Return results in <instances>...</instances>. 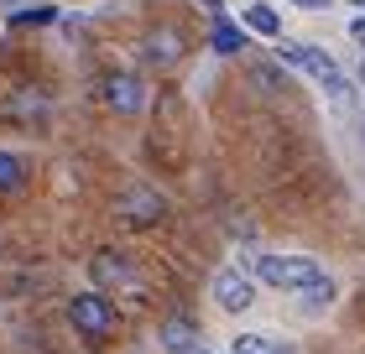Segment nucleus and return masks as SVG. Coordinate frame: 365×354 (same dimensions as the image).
Listing matches in <instances>:
<instances>
[{"instance_id":"f257e3e1","label":"nucleus","mask_w":365,"mask_h":354,"mask_svg":"<svg viewBox=\"0 0 365 354\" xmlns=\"http://www.w3.org/2000/svg\"><path fill=\"white\" fill-rule=\"evenodd\" d=\"M277 63H287V68H303V73H313V78L324 83V94H329V99H339V105L350 99V78H344V68H339V63L324 53V47H287V42H282V47H277Z\"/></svg>"},{"instance_id":"f03ea898","label":"nucleus","mask_w":365,"mask_h":354,"mask_svg":"<svg viewBox=\"0 0 365 354\" xmlns=\"http://www.w3.org/2000/svg\"><path fill=\"white\" fill-rule=\"evenodd\" d=\"M256 276L267 281V286H277V292H303V286H313L324 276V266L319 261H308V256H261L256 261Z\"/></svg>"},{"instance_id":"7ed1b4c3","label":"nucleus","mask_w":365,"mask_h":354,"mask_svg":"<svg viewBox=\"0 0 365 354\" xmlns=\"http://www.w3.org/2000/svg\"><path fill=\"white\" fill-rule=\"evenodd\" d=\"M68 323L84 333V339H105V333L115 328V308H110V297L105 292H78L68 302Z\"/></svg>"},{"instance_id":"20e7f679","label":"nucleus","mask_w":365,"mask_h":354,"mask_svg":"<svg viewBox=\"0 0 365 354\" xmlns=\"http://www.w3.org/2000/svg\"><path fill=\"white\" fill-rule=\"evenodd\" d=\"M162 214H168V198L157 188H125L120 193V219L125 224H157Z\"/></svg>"},{"instance_id":"39448f33","label":"nucleus","mask_w":365,"mask_h":354,"mask_svg":"<svg viewBox=\"0 0 365 354\" xmlns=\"http://www.w3.org/2000/svg\"><path fill=\"white\" fill-rule=\"evenodd\" d=\"M214 302H220L225 313H245L256 302V286L245 281V266H240V271H220V276H214Z\"/></svg>"},{"instance_id":"423d86ee","label":"nucleus","mask_w":365,"mask_h":354,"mask_svg":"<svg viewBox=\"0 0 365 354\" xmlns=\"http://www.w3.org/2000/svg\"><path fill=\"white\" fill-rule=\"evenodd\" d=\"M89 276H94V286H141V276L130 271V261L120 250H99L89 261Z\"/></svg>"},{"instance_id":"0eeeda50","label":"nucleus","mask_w":365,"mask_h":354,"mask_svg":"<svg viewBox=\"0 0 365 354\" xmlns=\"http://www.w3.org/2000/svg\"><path fill=\"white\" fill-rule=\"evenodd\" d=\"M105 105H110V110H120V115H136V110H141V83L130 78V73L105 78Z\"/></svg>"},{"instance_id":"6e6552de","label":"nucleus","mask_w":365,"mask_h":354,"mask_svg":"<svg viewBox=\"0 0 365 354\" xmlns=\"http://www.w3.org/2000/svg\"><path fill=\"white\" fill-rule=\"evenodd\" d=\"M141 53H146V63H162V68H173V63L182 58V42H178V31H152V37L141 42Z\"/></svg>"},{"instance_id":"1a4fd4ad","label":"nucleus","mask_w":365,"mask_h":354,"mask_svg":"<svg viewBox=\"0 0 365 354\" xmlns=\"http://www.w3.org/2000/svg\"><path fill=\"white\" fill-rule=\"evenodd\" d=\"M193 344H198V328L188 323V318L162 323V349H168V354H182V349H193Z\"/></svg>"},{"instance_id":"9d476101","label":"nucleus","mask_w":365,"mask_h":354,"mask_svg":"<svg viewBox=\"0 0 365 354\" xmlns=\"http://www.w3.org/2000/svg\"><path fill=\"white\" fill-rule=\"evenodd\" d=\"M209 47H214V53H240V47H245V31L235 26V21H225V16H220V21H214V31H209Z\"/></svg>"},{"instance_id":"9b49d317","label":"nucleus","mask_w":365,"mask_h":354,"mask_svg":"<svg viewBox=\"0 0 365 354\" xmlns=\"http://www.w3.org/2000/svg\"><path fill=\"white\" fill-rule=\"evenodd\" d=\"M240 21L251 26V31H261V37H277V31H282V21H277V11H272V6H245Z\"/></svg>"},{"instance_id":"f8f14e48","label":"nucleus","mask_w":365,"mask_h":354,"mask_svg":"<svg viewBox=\"0 0 365 354\" xmlns=\"http://www.w3.org/2000/svg\"><path fill=\"white\" fill-rule=\"evenodd\" d=\"M11 188H21V162L11 151H0V193H11Z\"/></svg>"},{"instance_id":"ddd939ff","label":"nucleus","mask_w":365,"mask_h":354,"mask_svg":"<svg viewBox=\"0 0 365 354\" xmlns=\"http://www.w3.org/2000/svg\"><path fill=\"white\" fill-rule=\"evenodd\" d=\"M235 354H282L272 339H256V333H240L235 339Z\"/></svg>"},{"instance_id":"4468645a","label":"nucleus","mask_w":365,"mask_h":354,"mask_svg":"<svg viewBox=\"0 0 365 354\" xmlns=\"http://www.w3.org/2000/svg\"><path fill=\"white\" fill-rule=\"evenodd\" d=\"M11 21L16 26H47V21H53V11H47V6L42 11H21V16H11Z\"/></svg>"},{"instance_id":"2eb2a0df","label":"nucleus","mask_w":365,"mask_h":354,"mask_svg":"<svg viewBox=\"0 0 365 354\" xmlns=\"http://www.w3.org/2000/svg\"><path fill=\"white\" fill-rule=\"evenodd\" d=\"M292 6H303V11H329L334 0H292Z\"/></svg>"},{"instance_id":"dca6fc26","label":"nucleus","mask_w":365,"mask_h":354,"mask_svg":"<svg viewBox=\"0 0 365 354\" xmlns=\"http://www.w3.org/2000/svg\"><path fill=\"white\" fill-rule=\"evenodd\" d=\"M350 37H355V42L365 47V16H355V26H350Z\"/></svg>"},{"instance_id":"f3484780","label":"nucleus","mask_w":365,"mask_h":354,"mask_svg":"<svg viewBox=\"0 0 365 354\" xmlns=\"http://www.w3.org/2000/svg\"><path fill=\"white\" fill-rule=\"evenodd\" d=\"M182 354H209V349H198V344H193V349H182Z\"/></svg>"},{"instance_id":"a211bd4d","label":"nucleus","mask_w":365,"mask_h":354,"mask_svg":"<svg viewBox=\"0 0 365 354\" xmlns=\"http://www.w3.org/2000/svg\"><path fill=\"white\" fill-rule=\"evenodd\" d=\"M204 6H209V11H220V0H204Z\"/></svg>"},{"instance_id":"6ab92c4d","label":"nucleus","mask_w":365,"mask_h":354,"mask_svg":"<svg viewBox=\"0 0 365 354\" xmlns=\"http://www.w3.org/2000/svg\"><path fill=\"white\" fill-rule=\"evenodd\" d=\"M355 78H360V83H365V63H360V73H355Z\"/></svg>"},{"instance_id":"aec40b11","label":"nucleus","mask_w":365,"mask_h":354,"mask_svg":"<svg viewBox=\"0 0 365 354\" xmlns=\"http://www.w3.org/2000/svg\"><path fill=\"white\" fill-rule=\"evenodd\" d=\"M360 141H365V120H360Z\"/></svg>"}]
</instances>
